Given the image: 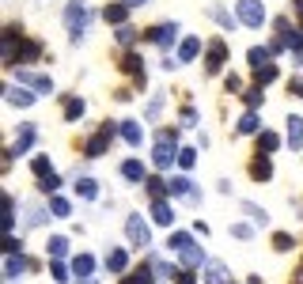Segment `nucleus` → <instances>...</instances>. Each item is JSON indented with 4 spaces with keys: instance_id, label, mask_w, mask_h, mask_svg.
Returning a JSON list of instances; mask_svg holds the SVG:
<instances>
[{
    "instance_id": "1",
    "label": "nucleus",
    "mask_w": 303,
    "mask_h": 284,
    "mask_svg": "<svg viewBox=\"0 0 303 284\" xmlns=\"http://www.w3.org/2000/svg\"><path fill=\"white\" fill-rule=\"evenodd\" d=\"M171 246L182 254V261H186V265H197V261H201V246L193 242V235H186V231L171 235Z\"/></svg>"
},
{
    "instance_id": "2",
    "label": "nucleus",
    "mask_w": 303,
    "mask_h": 284,
    "mask_svg": "<svg viewBox=\"0 0 303 284\" xmlns=\"http://www.w3.org/2000/svg\"><path fill=\"white\" fill-rule=\"evenodd\" d=\"M239 19H242L246 27H261V19H265L261 0H239Z\"/></svg>"
},
{
    "instance_id": "3",
    "label": "nucleus",
    "mask_w": 303,
    "mask_h": 284,
    "mask_svg": "<svg viewBox=\"0 0 303 284\" xmlns=\"http://www.w3.org/2000/svg\"><path fill=\"white\" fill-rule=\"evenodd\" d=\"M84 19H87L84 0H69V8H65V23L72 27V35H76V42H80V31H84Z\"/></svg>"
},
{
    "instance_id": "4",
    "label": "nucleus",
    "mask_w": 303,
    "mask_h": 284,
    "mask_svg": "<svg viewBox=\"0 0 303 284\" xmlns=\"http://www.w3.org/2000/svg\"><path fill=\"white\" fill-rule=\"evenodd\" d=\"M125 231H129V239L137 242V246H144V242H148V227H144V216H129V220H125Z\"/></svg>"
},
{
    "instance_id": "5",
    "label": "nucleus",
    "mask_w": 303,
    "mask_h": 284,
    "mask_svg": "<svg viewBox=\"0 0 303 284\" xmlns=\"http://www.w3.org/2000/svg\"><path fill=\"white\" fill-rule=\"evenodd\" d=\"M35 137H38V133L31 129V125H23V129H19V140H16V144H12V152H8V155H23L27 148L35 144Z\"/></svg>"
},
{
    "instance_id": "6",
    "label": "nucleus",
    "mask_w": 303,
    "mask_h": 284,
    "mask_svg": "<svg viewBox=\"0 0 303 284\" xmlns=\"http://www.w3.org/2000/svg\"><path fill=\"white\" fill-rule=\"evenodd\" d=\"M19 80H23L27 87H35V91H42V95H50V91H53L50 76H35V72H19Z\"/></svg>"
},
{
    "instance_id": "7",
    "label": "nucleus",
    "mask_w": 303,
    "mask_h": 284,
    "mask_svg": "<svg viewBox=\"0 0 303 284\" xmlns=\"http://www.w3.org/2000/svg\"><path fill=\"white\" fill-rule=\"evenodd\" d=\"M171 159H174V144H171V133H167V137L156 144V163L159 167H171Z\"/></svg>"
},
{
    "instance_id": "8",
    "label": "nucleus",
    "mask_w": 303,
    "mask_h": 284,
    "mask_svg": "<svg viewBox=\"0 0 303 284\" xmlns=\"http://www.w3.org/2000/svg\"><path fill=\"white\" fill-rule=\"evenodd\" d=\"M205 280L208 284H227V269L220 265V261H208L205 265Z\"/></svg>"
},
{
    "instance_id": "9",
    "label": "nucleus",
    "mask_w": 303,
    "mask_h": 284,
    "mask_svg": "<svg viewBox=\"0 0 303 284\" xmlns=\"http://www.w3.org/2000/svg\"><path fill=\"white\" fill-rule=\"evenodd\" d=\"M8 103L12 106H31V103H35V95L27 91V87H8Z\"/></svg>"
},
{
    "instance_id": "10",
    "label": "nucleus",
    "mask_w": 303,
    "mask_h": 284,
    "mask_svg": "<svg viewBox=\"0 0 303 284\" xmlns=\"http://www.w3.org/2000/svg\"><path fill=\"white\" fill-rule=\"evenodd\" d=\"M91 269H95V258H91V254H80V258L72 261V273H76L80 280H87V273H91Z\"/></svg>"
},
{
    "instance_id": "11",
    "label": "nucleus",
    "mask_w": 303,
    "mask_h": 284,
    "mask_svg": "<svg viewBox=\"0 0 303 284\" xmlns=\"http://www.w3.org/2000/svg\"><path fill=\"white\" fill-rule=\"evenodd\" d=\"M35 265V261H27V258H19V254H12L8 258V280H19V273H23V269H31Z\"/></svg>"
},
{
    "instance_id": "12",
    "label": "nucleus",
    "mask_w": 303,
    "mask_h": 284,
    "mask_svg": "<svg viewBox=\"0 0 303 284\" xmlns=\"http://www.w3.org/2000/svg\"><path fill=\"white\" fill-rule=\"evenodd\" d=\"M224 57H227V46L224 42H212V50H208V72H216Z\"/></svg>"
},
{
    "instance_id": "13",
    "label": "nucleus",
    "mask_w": 303,
    "mask_h": 284,
    "mask_svg": "<svg viewBox=\"0 0 303 284\" xmlns=\"http://www.w3.org/2000/svg\"><path fill=\"white\" fill-rule=\"evenodd\" d=\"M148 38H156V46H171V42H174V27H171V23H163V27H156V31H152Z\"/></svg>"
},
{
    "instance_id": "14",
    "label": "nucleus",
    "mask_w": 303,
    "mask_h": 284,
    "mask_svg": "<svg viewBox=\"0 0 303 284\" xmlns=\"http://www.w3.org/2000/svg\"><path fill=\"white\" fill-rule=\"evenodd\" d=\"M152 220H156V224H171L174 220V212H171V205H163V201H156V208H152Z\"/></svg>"
},
{
    "instance_id": "15",
    "label": "nucleus",
    "mask_w": 303,
    "mask_h": 284,
    "mask_svg": "<svg viewBox=\"0 0 303 284\" xmlns=\"http://www.w3.org/2000/svg\"><path fill=\"white\" fill-rule=\"evenodd\" d=\"M288 140H292V148L303 144V121L299 118H288Z\"/></svg>"
},
{
    "instance_id": "16",
    "label": "nucleus",
    "mask_w": 303,
    "mask_h": 284,
    "mask_svg": "<svg viewBox=\"0 0 303 284\" xmlns=\"http://www.w3.org/2000/svg\"><path fill=\"white\" fill-rule=\"evenodd\" d=\"M50 254L53 258H65V254H69V239H65V235H53L50 239Z\"/></svg>"
},
{
    "instance_id": "17",
    "label": "nucleus",
    "mask_w": 303,
    "mask_h": 284,
    "mask_svg": "<svg viewBox=\"0 0 303 284\" xmlns=\"http://www.w3.org/2000/svg\"><path fill=\"white\" fill-rule=\"evenodd\" d=\"M80 197L95 201V197H99V182H95V178H80Z\"/></svg>"
},
{
    "instance_id": "18",
    "label": "nucleus",
    "mask_w": 303,
    "mask_h": 284,
    "mask_svg": "<svg viewBox=\"0 0 303 284\" xmlns=\"http://www.w3.org/2000/svg\"><path fill=\"white\" fill-rule=\"evenodd\" d=\"M178 53H182V61H193V57H197V53H201V42H197V38H186Z\"/></svg>"
},
{
    "instance_id": "19",
    "label": "nucleus",
    "mask_w": 303,
    "mask_h": 284,
    "mask_svg": "<svg viewBox=\"0 0 303 284\" xmlns=\"http://www.w3.org/2000/svg\"><path fill=\"white\" fill-rule=\"evenodd\" d=\"M121 137L129 140V144H140V125L137 121H125V125H121Z\"/></svg>"
},
{
    "instance_id": "20",
    "label": "nucleus",
    "mask_w": 303,
    "mask_h": 284,
    "mask_svg": "<svg viewBox=\"0 0 303 284\" xmlns=\"http://www.w3.org/2000/svg\"><path fill=\"white\" fill-rule=\"evenodd\" d=\"M121 174H125V178H133V182H140V178H144V167H140L137 159H129V163L121 167Z\"/></svg>"
},
{
    "instance_id": "21",
    "label": "nucleus",
    "mask_w": 303,
    "mask_h": 284,
    "mask_svg": "<svg viewBox=\"0 0 303 284\" xmlns=\"http://www.w3.org/2000/svg\"><path fill=\"white\" fill-rule=\"evenodd\" d=\"M125 265H129V254H125V250H114V254H110V269H114V273H121Z\"/></svg>"
},
{
    "instance_id": "22",
    "label": "nucleus",
    "mask_w": 303,
    "mask_h": 284,
    "mask_svg": "<svg viewBox=\"0 0 303 284\" xmlns=\"http://www.w3.org/2000/svg\"><path fill=\"white\" fill-rule=\"evenodd\" d=\"M125 8H129V4H110V8H106V19H110V23H121V19H125Z\"/></svg>"
},
{
    "instance_id": "23",
    "label": "nucleus",
    "mask_w": 303,
    "mask_h": 284,
    "mask_svg": "<svg viewBox=\"0 0 303 284\" xmlns=\"http://www.w3.org/2000/svg\"><path fill=\"white\" fill-rule=\"evenodd\" d=\"M50 212H53V216H69L72 208H69V201H65V197H53V201H50Z\"/></svg>"
},
{
    "instance_id": "24",
    "label": "nucleus",
    "mask_w": 303,
    "mask_h": 284,
    "mask_svg": "<svg viewBox=\"0 0 303 284\" xmlns=\"http://www.w3.org/2000/svg\"><path fill=\"white\" fill-rule=\"evenodd\" d=\"M258 144H261V152H277V144H280V140H277V133H261V140H258Z\"/></svg>"
},
{
    "instance_id": "25",
    "label": "nucleus",
    "mask_w": 303,
    "mask_h": 284,
    "mask_svg": "<svg viewBox=\"0 0 303 284\" xmlns=\"http://www.w3.org/2000/svg\"><path fill=\"white\" fill-rule=\"evenodd\" d=\"M258 129V118H254V114H242L239 118V133H254Z\"/></svg>"
},
{
    "instance_id": "26",
    "label": "nucleus",
    "mask_w": 303,
    "mask_h": 284,
    "mask_svg": "<svg viewBox=\"0 0 303 284\" xmlns=\"http://www.w3.org/2000/svg\"><path fill=\"white\" fill-rule=\"evenodd\" d=\"M265 61H269V50H250V65L254 69H265Z\"/></svg>"
},
{
    "instance_id": "27",
    "label": "nucleus",
    "mask_w": 303,
    "mask_h": 284,
    "mask_svg": "<svg viewBox=\"0 0 303 284\" xmlns=\"http://www.w3.org/2000/svg\"><path fill=\"white\" fill-rule=\"evenodd\" d=\"M242 212H246V216H254V224H258V227L265 224V212H261L258 205H242Z\"/></svg>"
},
{
    "instance_id": "28",
    "label": "nucleus",
    "mask_w": 303,
    "mask_h": 284,
    "mask_svg": "<svg viewBox=\"0 0 303 284\" xmlns=\"http://www.w3.org/2000/svg\"><path fill=\"white\" fill-rule=\"evenodd\" d=\"M31 167H35V171L42 174V178L50 174V159H46V155H35V159H31Z\"/></svg>"
},
{
    "instance_id": "29",
    "label": "nucleus",
    "mask_w": 303,
    "mask_h": 284,
    "mask_svg": "<svg viewBox=\"0 0 303 284\" xmlns=\"http://www.w3.org/2000/svg\"><path fill=\"white\" fill-rule=\"evenodd\" d=\"M269 174H273L269 159H258V163H254V178H269Z\"/></svg>"
},
{
    "instance_id": "30",
    "label": "nucleus",
    "mask_w": 303,
    "mask_h": 284,
    "mask_svg": "<svg viewBox=\"0 0 303 284\" xmlns=\"http://www.w3.org/2000/svg\"><path fill=\"white\" fill-rule=\"evenodd\" d=\"M106 140H110V129H103V133H99V137L91 140L87 148H91V152H103V148H106Z\"/></svg>"
},
{
    "instance_id": "31",
    "label": "nucleus",
    "mask_w": 303,
    "mask_h": 284,
    "mask_svg": "<svg viewBox=\"0 0 303 284\" xmlns=\"http://www.w3.org/2000/svg\"><path fill=\"white\" fill-rule=\"evenodd\" d=\"M84 114V99H69V121H76Z\"/></svg>"
},
{
    "instance_id": "32",
    "label": "nucleus",
    "mask_w": 303,
    "mask_h": 284,
    "mask_svg": "<svg viewBox=\"0 0 303 284\" xmlns=\"http://www.w3.org/2000/svg\"><path fill=\"white\" fill-rule=\"evenodd\" d=\"M53 280H57V284H65V280H72V276H69V269L61 265V261H53Z\"/></svg>"
},
{
    "instance_id": "33",
    "label": "nucleus",
    "mask_w": 303,
    "mask_h": 284,
    "mask_svg": "<svg viewBox=\"0 0 303 284\" xmlns=\"http://www.w3.org/2000/svg\"><path fill=\"white\" fill-rule=\"evenodd\" d=\"M4 61H16V35L4 38Z\"/></svg>"
},
{
    "instance_id": "34",
    "label": "nucleus",
    "mask_w": 303,
    "mask_h": 284,
    "mask_svg": "<svg viewBox=\"0 0 303 284\" xmlns=\"http://www.w3.org/2000/svg\"><path fill=\"white\" fill-rule=\"evenodd\" d=\"M273 80H277V69H258V84H273Z\"/></svg>"
},
{
    "instance_id": "35",
    "label": "nucleus",
    "mask_w": 303,
    "mask_h": 284,
    "mask_svg": "<svg viewBox=\"0 0 303 284\" xmlns=\"http://www.w3.org/2000/svg\"><path fill=\"white\" fill-rule=\"evenodd\" d=\"M159 110H163V95H156V99L148 103V118H159Z\"/></svg>"
},
{
    "instance_id": "36",
    "label": "nucleus",
    "mask_w": 303,
    "mask_h": 284,
    "mask_svg": "<svg viewBox=\"0 0 303 284\" xmlns=\"http://www.w3.org/2000/svg\"><path fill=\"white\" fill-rule=\"evenodd\" d=\"M178 159H182V167H193V159H197V152H193V148H182V152H178Z\"/></svg>"
},
{
    "instance_id": "37",
    "label": "nucleus",
    "mask_w": 303,
    "mask_h": 284,
    "mask_svg": "<svg viewBox=\"0 0 303 284\" xmlns=\"http://www.w3.org/2000/svg\"><path fill=\"white\" fill-rule=\"evenodd\" d=\"M231 235H235V239H250L254 231H250V227H246V224H235V227H231Z\"/></svg>"
},
{
    "instance_id": "38",
    "label": "nucleus",
    "mask_w": 303,
    "mask_h": 284,
    "mask_svg": "<svg viewBox=\"0 0 303 284\" xmlns=\"http://www.w3.org/2000/svg\"><path fill=\"white\" fill-rule=\"evenodd\" d=\"M50 216H46V208H31V224H46Z\"/></svg>"
},
{
    "instance_id": "39",
    "label": "nucleus",
    "mask_w": 303,
    "mask_h": 284,
    "mask_svg": "<svg viewBox=\"0 0 303 284\" xmlns=\"http://www.w3.org/2000/svg\"><path fill=\"white\" fill-rule=\"evenodd\" d=\"M125 72H133V76H140V57H129V61H125Z\"/></svg>"
},
{
    "instance_id": "40",
    "label": "nucleus",
    "mask_w": 303,
    "mask_h": 284,
    "mask_svg": "<svg viewBox=\"0 0 303 284\" xmlns=\"http://www.w3.org/2000/svg\"><path fill=\"white\" fill-rule=\"evenodd\" d=\"M57 186H61L57 174H46V178H42V189H57Z\"/></svg>"
},
{
    "instance_id": "41",
    "label": "nucleus",
    "mask_w": 303,
    "mask_h": 284,
    "mask_svg": "<svg viewBox=\"0 0 303 284\" xmlns=\"http://www.w3.org/2000/svg\"><path fill=\"white\" fill-rule=\"evenodd\" d=\"M148 193H152V197L159 201V193H163V182H156V178H152V182H148Z\"/></svg>"
},
{
    "instance_id": "42",
    "label": "nucleus",
    "mask_w": 303,
    "mask_h": 284,
    "mask_svg": "<svg viewBox=\"0 0 303 284\" xmlns=\"http://www.w3.org/2000/svg\"><path fill=\"white\" fill-rule=\"evenodd\" d=\"M118 42H125V46L133 42V31H129V27H118Z\"/></svg>"
},
{
    "instance_id": "43",
    "label": "nucleus",
    "mask_w": 303,
    "mask_h": 284,
    "mask_svg": "<svg viewBox=\"0 0 303 284\" xmlns=\"http://www.w3.org/2000/svg\"><path fill=\"white\" fill-rule=\"evenodd\" d=\"M212 19H220L224 27H231V19H227V12H224V8H212Z\"/></svg>"
},
{
    "instance_id": "44",
    "label": "nucleus",
    "mask_w": 303,
    "mask_h": 284,
    "mask_svg": "<svg viewBox=\"0 0 303 284\" xmlns=\"http://www.w3.org/2000/svg\"><path fill=\"white\" fill-rule=\"evenodd\" d=\"M246 103H250V106L261 103V91H258V87H254V91H246Z\"/></svg>"
},
{
    "instance_id": "45",
    "label": "nucleus",
    "mask_w": 303,
    "mask_h": 284,
    "mask_svg": "<svg viewBox=\"0 0 303 284\" xmlns=\"http://www.w3.org/2000/svg\"><path fill=\"white\" fill-rule=\"evenodd\" d=\"M277 250H292V239H288V235H277Z\"/></svg>"
},
{
    "instance_id": "46",
    "label": "nucleus",
    "mask_w": 303,
    "mask_h": 284,
    "mask_svg": "<svg viewBox=\"0 0 303 284\" xmlns=\"http://www.w3.org/2000/svg\"><path fill=\"white\" fill-rule=\"evenodd\" d=\"M125 284H148V273H133V276H129Z\"/></svg>"
},
{
    "instance_id": "47",
    "label": "nucleus",
    "mask_w": 303,
    "mask_h": 284,
    "mask_svg": "<svg viewBox=\"0 0 303 284\" xmlns=\"http://www.w3.org/2000/svg\"><path fill=\"white\" fill-rule=\"evenodd\" d=\"M292 95H299V99H303V80H295V84H292Z\"/></svg>"
},
{
    "instance_id": "48",
    "label": "nucleus",
    "mask_w": 303,
    "mask_h": 284,
    "mask_svg": "<svg viewBox=\"0 0 303 284\" xmlns=\"http://www.w3.org/2000/svg\"><path fill=\"white\" fill-rule=\"evenodd\" d=\"M121 4H129V8H137V4H144V0H121Z\"/></svg>"
},
{
    "instance_id": "49",
    "label": "nucleus",
    "mask_w": 303,
    "mask_h": 284,
    "mask_svg": "<svg viewBox=\"0 0 303 284\" xmlns=\"http://www.w3.org/2000/svg\"><path fill=\"white\" fill-rule=\"evenodd\" d=\"M178 284H193V276H186V273H182V280Z\"/></svg>"
},
{
    "instance_id": "50",
    "label": "nucleus",
    "mask_w": 303,
    "mask_h": 284,
    "mask_svg": "<svg viewBox=\"0 0 303 284\" xmlns=\"http://www.w3.org/2000/svg\"><path fill=\"white\" fill-rule=\"evenodd\" d=\"M295 8H299V16H303V0H295Z\"/></svg>"
},
{
    "instance_id": "51",
    "label": "nucleus",
    "mask_w": 303,
    "mask_h": 284,
    "mask_svg": "<svg viewBox=\"0 0 303 284\" xmlns=\"http://www.w3.org/2000/svg\"><path fill=\"white\" fill-rule=\"evenodd\" d=\"M80 284H95V280H91V276H87V280H80Z\"/></svg>"
}]
</instances>
